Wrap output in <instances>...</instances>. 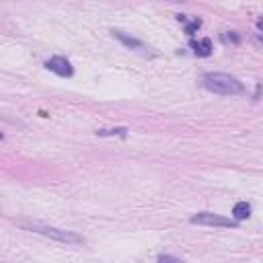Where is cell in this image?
<instances>
[{"label": "cell", "mask_w": 263, "mask_h": 263, "mask_svg": "<svg viewBox=\"0 0 263 263\" xmlns=\"http://www.w3.org/2000/svg\"><path fill=\"white\" fill-rule=\"evenodd\" d=\"M191 224H200V226H214V228H236L238 222L232 218H226L222 214H214V212H200L195 216L189 218Z\"/></svg>", "instance_id": "cell-3"}, {"label": "cell", "mask_w": 263, "mask_h": 263, "mask_svg": "<svg viewBox=\"0 0 263 263\" xmlns=\"http://www.w3.org/2000/svg\"><path fill=\"white\" fill-rule=\"evenodd\" d=\"M202 86L214 95H222V97H232V95H240L245 91L243 82L226 72H206L202 76Z\"/></svg>", "instance_id": "cell-1"}, {"label": "cell", "mask_w": 263, "mask_h": 263, "mask_svg": "<svg viewBox=\"0 0 263 263\" xmlns=\"http://www.w3.org/2000/svg\"><path fill=\"white\" fill-rule=\"evenodd\" d=\"M259 27H261V29H263V21H259Z\"/></svg>", "instance_id": "cell-13"}, {"label": "cell", "mask_w": 263, "mask_h": 263, "mask_svg": "<svg viewBox=\"0 0 263 263\" xmlns=\"http://www.w3.org/2000/svg\"><path fill=\"white\" fill-rule=\"evenodd\" d=\"M222 39H224V41H230V43H238V41H240V37H238L234 31H228V33H224V35H222Z\"/></svg>", "instance_id": "cell-10"}, {"label": "cell", "mask_w": 263, "mask_h": 263, "mask_svg": "<svg viewBox=\"0 0 263 263\" xmlns=\"http://www.w3.org/2000/svg\"><path fill=\"white\" fill-rule=\"evenodd\" d=\"M193 54L200 58H208L212 54V41L210 39H200V41H191Z\"/></svg>", "instance_id": "cell-6"}, {"label": "cell", "mask_w": 263, "mask_h": 263, "mask_svg": "<svg viewBox=\"0 0 263 263\" xmlns=\"http://www.w3.org/2000/svg\"><path fill=\"white\" fill-rule=\"evenodd\" d=\"M255 41H257V43L263 48V35H257V37H255Z\"/></svg>", "instance_id": "cell-12"}, {"label": "cell", "mask_w": 263, "mask_h": 263, "mask_svg": "<svg viewBox=\"0 0 263 263\" xmlns=\"http://www.w3.org/2000/svg\"><path fill=\"white\" fill-rule=\"evenodd\" d=\"M232 216H234V220H236V222L247 220V218L251 216V206H249L247 202H238V204H234V208H232Z\"/></svg>", "instance_id": "cell-7"}, {"label": "cell", "mask_w": 263, "mask_h": 263, "mask_svg": "<svg viewBox=\"0 0 263 263\" xmlns=\"http://www.w3.org/2000/svg\"><path fill=\"white\" fill-rule=\"evenodd\" d=\"M25 228H29L31 232H37V234H43L48 238H54L58 243H64V245H82L84 243V236L72 232V230H62V228H56V226H46V224H27Z\"/></svg>", "instance_id": "cell-2"}, {"label": "cell", "mask_w": 263, "mask_h": 263, "mask_svg": "<svg viewBox=\"0 0 263 263\" xmlns=\"http://www.w3.org/2000/svg\"><path fill=\"white\" fill-rule=\"evenodd\" d=\"M46 68H48L50 72L62 76V78H70V76L74 74V68H72L70 60H66L64 56H54V58H50V60L46 62Z\"/></svg>", "instance_id": "cell-4"}, {"label": "cell", "mask_w": 263, "mask_h": 263, "mask_svg": "<svg viewBox=\"0 0 263 263\" xmlns=\"http://www.w3.org/2000/svg\"><path fill=\"white\" fill-rule=\"evenodd\" d=\"M111 33H113L115 39H119V41H121L125 48H129V50H142V48H144V43H142L140 39L132 37V35H127V33H123V31H115V29H113Z\"/></svg>", "instance_id": "cell-5"}, {"label": "cell", "mask_w": 263, "mask_h": 263, "mask_svg": "<svg viewBox=\"0 0 263 263\" xmlns=\"http://www.w3.org/2000/svg\"><path fill=\"white\" fill-rule=\"evenodd\" d=\"M159 263H183V261L177 259V257H173V255H161L159 257Z\"/></svg>", "instance_id": "cell-11"}, {"label": "cell", "mask_w": 263, "mask_h": 263, "mask_svg": "<svg viewBox=\"0 0 263 263\" xmlns=\"http://www.w3.org/2000/svg\"><path fill=\"white\" fill-rule=\"evenodd\" d=\"M99 136H121L125 138L127 136V127H113V129H97Z\"/></svg>", "instance_id": "cell-8"}, {"label": "cell", "mask_w": 263, "mask_h": 263, "mask_svg": "<svg viewBox=\"0 0 263 263\" xmlns=\"http://www.w3.org/2000/svg\"><path fill=\"white\" fill-rule=\"evenodd\" d=\"M200 27H202V21H200V19H193V21L185 27V33H187V35H195V31H198Z\"/></svg>", "instance_id": "cell-9"}]
</instances>
